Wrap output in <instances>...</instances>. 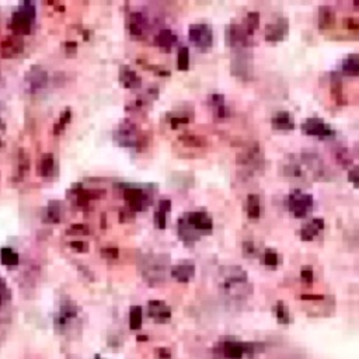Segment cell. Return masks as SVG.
Instances as JSON below:
<instances>
[{"instance_id":"25","label":"cell","mask_w":359,"mask_h":359,"mask_svg":"<svg viewBox=\"0 0 359 359\" xmlns=\"http://www.w3.org/2000/svg\"><path fill=\"white\" fill-rule=\"evenodd\" d=\"M330 94L331 98L334 100L335 104L342 105L345 104L344 100V92H342V80H341L340 74H331V83H330Z\"/></svg>"},{"instance_id":"5","label":"cell","mask_w":359,"mask_h":359,"mask_svg":"<svg viewBox=\"0 0 359 359\" xmlns=\"http://www.w3.org/2000/svg\"><path fill=\"white\" fill-rule=\"evenodd\" d=\"M188 38L196 48L205 52L212 48L213 31L207 23H195L188 27Z\"/></svg>"},{"instance_id":"6","label":"cell","mask_w":359,"mask_h":359,"mask_svg":"<svg viewBox=\"0 0 359 359\" xmlns=\"http://www.w3.org/2000/svg\"><path fill=\"white\" fill-rule=\"evenodd\" d=\"M124 187V200L128 204L129 211L142 212L150 205V195L138 185L122 184Z\"/></svg>"},{"instance_id":"38","label":"cell","mask_w":359,"mask_h":359,"mask_svg":"<svg viewBox=\"0 0 359 359\" xmlns=\"http://www.w3.org/2000/svg\"><path fill=\"white\" fill-rule=\"evenodd\" d=\"M129 326L132 330H139L142 327V307L132 306L129 311Z\"/></svg>"},{"instance_id":"23","label":"cell","mask_w":359,"mask_h":359,"mask_svg":"<svg viewBox=\"0 0 359 359\" xmlns=\"http://www.w3.org/2000/svg\"><path fill=\"white\" fill-rule=\"evenodd\" d=\"M272 128L278 131H292L295 128V119L288 111H278L271 119Z\"/></svg>"},{"instance_id":"40","label":"cell","mask_w":359,"mask_h":359,"mask_svg":"<svg viewBox=\"0 0 359 359\" xmlns=\"http://www.w3.org/2000/svg\"><path fill=\"white\" fill-rule=\"evenodd\" d=\"M177 66L180 70H188L189 67V51L187 47H181L178 49L177 56Z\"/></svg>"},{"instance_id":"13","label":"cell","mask_w":359,"mask_h":359,"mask_svg":"<svg viewBox=\"0 0 359 359\" xmlns=\"http://www.w3.org/2000/svg\"><path fill=\"white\" fill-rule=\"evenodd\" d=\"M147 310L149 317L156 324H165L171 318V309L163 300H149Z\"/></svg>"},{"instance_id":"30","label":"cell","mask_w":359,"mask_h":359,"mask_svg":"<svg viewBox=\"0 0 359 359\" xmlns=\"http://www.w3.org/2000/svg\"><path fill=\"white\" fill-rule=\"evenodd\" d=\"M341 72L349 77L359 76V55L347 56L341 63Z\"/></svg>"},{"instance_id":"7","label":"cell","mask_w":359,"mask_h":359,"mask_svg":"<svg viewBox=\"0 0 359 359\" xmlns=\"http://www.w3.org/2000/svg\"><path fill=\"white\" fill-rule=\"evenodd\" d=\"M251 37L253 34L243 24L233 23L226 27V44L237 51H244L249 48L251 45Z\"/></svg>"},{"instance_id":"19","label":"cell","mask_w":359,"mask_h":359,"mask_svg":"<svg viewBox=\"0 0 359 359\" xmlns=\"http://www.w3.org/2000/svg\"><path fill=\"white\" fill-rule=\"evenodd\" d=\"M326 227V222L322 218H314L310 222H307L306 225L300 229V238L303 242H311L324 230Z\"/></svg>"},{"instance_id":"10","label":"cell","mask_w":359,"mask_h":359,"mask_svg":"<svg viewBox=\"0 0 359 359\" xmlns=\"http://www.w3.org/2000/svg\"><path fill=\"white\" fill-rule=\"evenodd\" d=\"M49 76L48 72L39 65L31 66L27 73H25V85H27V92L28 93H38L44 90L48 86Z\"/></svg>"},{"instance_id":"18","label":"cell","mask_w":359,"mask_h":359,"mask_svg":"<svg viewBox=\"0 0 359 359\" xmlns=\"http://www.w3.org/2000/svg\"><path fill=\"white\" fill-rule=\"evenodd\" d=\"M238 163L246 166V167L249 166V167H253V169H261L262 165H264V158H262L260 146L258 145L250 146L243 154L238 156Z\"/></svg>"},{"instance_id":"26","label":"cell","mask_w":359,"mask_h":359,"mask_svg":"<svg viewBox=\"0 0 359 359\" xmlns=\"http://www.w3.org/2000/svg\"><path fill=\"white\" fill-rule=\"evenodd\" d=\"M171 211L170 200H162L158 204V208L154 213V226L157 229H165L166 222H167V213Z\"/></svg>"},{"instance_id":"27","label":"cell","mask_w":359,"mask_h":359,"mask_svg":"<svg viewBox=\"0 0 359 359\" xmlns=\"http://www.w3.org/2000/svg\"><path fill=\"white\" fill-rule=\"evenodd\" d=\"M154 43L162 49L170 51V49L176 45L177 35L171 30H162L157 35H156V38H154Z\"/></svg>"},{"instance_id":"8","label":"cell","mask_w":359,"mask_h":359,"mask_svg":"<svg viewBox=\"0 0 359 359\" xmlns=\"http://www.w3.org/2000/svg\"><path fill=\"white\" fill-rule=\"evenodd\" d=\"M167 265V258L163 256H153L146 257L145 265H143V276L146 278L150 285H154V282L165 280V268Z\"/></svg>"},{"instance_id":"48","label":"cell","mask_w":359,"mask_h":359,"mask_svg":"<svg viewBox=\"0 0 359 359\" xmlns=\"http://www.w3.org/2000/svg\"><path fill=\"white\" fill-rule=\"evenodd\" d=\"M89 226L83 225V223H76V225H72L69 229H67V234H87L89 233Z\"/></svg>"},{"instance_id":"12","label":"cell","mask_w":359,"mask_h":359,"mask_svg":"<svg viewBox=\"0 0 359 359\" xmlns=\"http://www.w3.org/2000/svg\"><path fill=\"white\" fill-rule=\"evenodd\" d=\"M289 32V23L286 19H278L265 27V41L268 43H281Z\"/></svg>"},{"instance_id":"31","label":"cell","mask_w":359,"mask_h":359,"mask_svg":"<svg viewBox=\"0 0 359 359\" xmlns=\"http://www.w3.org/2000/svg\"><path fill=\"white\" fill-rule=\"evenodd\" d=\"M247 216L250 219H258L261 215V200L257 194H250L247 196Z\"/></svg>"},{"instance_id":"49","label":"cell","mask_w":359,"mask_h":359,"mask_svg":"<svg viewBox=\"0 0 359 359\" xmlns=\"http://www.w3.org/2000/svg\"><path fill=\"white\" fill-rule=\"evenodd\" d=\"M138 63H142V65H145L146 66V69H149V70H153L154 73L158 74V76H170V70H167V69H165V67L162 66H154V65H147V63H145L143 61H138Z\"/></svg>"},{"instance_id":"2","label":"cell","mask_w":359,"mask_h":359,"mask_svg":"<svg viewBox=\"0 0 359 359\" xmlns=\"http://www.w3.org/2000/svg\"><path fill=\"white\" fill-rule=\"evenodd\" d=\"M35 20V5L31 2L21 3L17 10L12 14L10 20V27H12L13 34L16 35H27L30 34Z\"/></svg>"},{"instance_id":"22","label":"cell","mask_w":359,"mask_h":359,"mask_svg":"<svg viewBox=\"0 0 359 359\" xmlns=\"http://www.w3.org/2000/svg\"><path fill=\"white\" fill-rule=\"evenodd\" d=\"M147 27V19L142 12L131 13L129 17V32L134 37H140L143 35V32Z\"/></svg>"},{"instance_id":"43","label":"cell","mask_w":359,"mask_h":359,"mask_svg":"<svg viewBox=\"0 0 359 359\" xmlns=\"http://www.w3.org/2000/svg\"><path fill=\"white\" fill-rule=\"evenodd\" d=\"M335 160H337L342 167H348V166H351V163H352V158L349 157L347 149L337 150V153H335Z\"/></svg>"},{"instance_id":"29","label":"cell","mask_w":359,"mask_h":359,"mask_svg":"<svg viewBox=\"0 0 359 359\" xmlns=\"http://www.w3.org/2000/svg\"><path fill=\"white\" fill-rule=\"evenodd\" d=\"M335 23V12L333 7L322 6L318 9V27L322 30H327Z\"/></svg>"},{"instance_id":"15","label":"cell","mask_w":359,"mask_h":359,"mask_svg":"<svg viewBox=\"0 0 359 359\" xmlns=\"http://www.w3.org/2000/svg\"><path fill=\"white\" fill-rule=\"evenodd\" d=\"M77 316H79V307L76 306V303L72 300L63 302L61 304V307H59L58 314H56V327H66L69 323L73 322L74 318H77Z\"/></svg>"},{"instance_id":"9","label":"cell","mask_w":359,"mask_h":359,"mask_svg":"<svg viewBox=\"0 0 359 359\" xmlns=\"http://www.w3.org/2000/svg\"><path fill=\"white\" fill-rule=\"evenodd\" d=\"M302 132L307 136H316V138H333L335 135V131L330 127L327 122L318 118V116H311L307 118L302 124Z\"/></svg>"},{"instance_id":"3","label":"cell","mask_w":359,"mask_h":359,"mask_svg":"<svg viewBox=\"0 0 359 359\" xmlns=\"http://www.w3.org/2000/svg\"><path fill=\"white\" fill-rule=\"evenodd\" d=\"M288 208L295 218H306L314 208V198L300 189H293L288 196Z\"/></svg>"},{"instance_id":"36","label":"cell","mask_w":359,"mask_h":359,"mask_svg":"<svg viewBox=\"0 0 359 359\" xmlns=\"http://www.w3.org/2000/svg\"><path fill=\"white\" fill-rule=\"evenodd\" d=\"M17 160H19L17 176H19V178H23V177L25 176V173L30 170V156L27 154V152H25L24 149H19Z\"/></svg>"},{"instance_id":"28","label":"cell","mask_w":359,"mask_h":359,"mask_svg":"<svg viewBox=\"0 0 359 359\" xmlns=\"http://www.w3.org/2000/svg\"><path fill=\"white\" fill-rule=\"evenodd\" d=\"M55 170V158L52 153H45L38 162V176L51 177Z\"/></svg>"},{"instance_id":"41","label":"cell","mask_w":359,"mask_h":359,"mask_svg":"<svg viewBox=\"0 0 359 359\" xmlns=\"http://www.w3.org/2000/svg\"><path fill=\"white\" fill-rule=\"evenodd\" d=\"M264 264L267 267H276L280 264V256L272 249H267L264 253Z\"/></svg>"},{"instance_id":"37","label":"cell","mask_w":359,"mask_h":359,"mask_svg":"<svg viewBox=\"0 0 359 359\" xmlns=\"http://www.w3.org/2000/svg\"><path fill=\"white\" fill-rule=\"evenodd\" d=\"M70 119H72V110L70 108H65V110L62 111L59 119L54 125V135H59L61 132H63V129L66 128Z\"/></svg>"},{"instance_id":"46","label":"cell","mask_w":359,"mask_h":359,"mask_svg":"<svg viewBox=\"0 0 359 359\" xmlns=\"http://www.w3.org/2000/svg\"><path fill=\"white\" fill-rule=\"evenodd\" d=\"M70 249L73 251H77V253H87L89 251V243L87 242H83V240H73L69 243Z\"/></svg>"},{"instance_id":"33","label":"cell","mask_w":359,"mask_h":359,"mask_svg":"<svg viewBox=\"0 0 359 359\" xmlns=\"http://www.w3.org/2000/svg\"><path fill=\"white\" fill-rule=\"evenodd\" d=\"M47 220L51 223H59L62 219V207L58 201H51L45 211Z\"/></svg>"},{"instance_id":"45","label":"cell","mask_w":359,"mask_h":359,"mask_svg":"<svg viewBox=\"0 0 359 359\" xmlns=\"http://www.w3.org/2000/svg\"><path fill=\"white\" fill-rule=\"evenodd\" d=\"M10 298H12V293H10V289L7 286L6 281L0 278V306L7 300H10Z\"/></svg>"},{"instance_id":"44","label":"cell","mask_w":359,"mask_h":359,"mask_svg":"<svg viewBox=\"0 0 359 359\" xmlns=\"http://www.w3.org/2000/svg\"><path fill=\"white\" fill-rule=\"evenodd\" d=\"M100 254L104 260H118L119 258V250L118 247H103Z\"/></svg>"},{"instance_id":"32","label":"cell","mask_w":359,"mask_h":359,"mask_svg":"<svg viewBox=\"0 0 359 359\" xmlns=\"http://www.w3.org/2000/svg\"><path fill=\"white\" fill-rule=\"evenodd\" d=\"M0 261L6 267H16L20 261L19 253H16L12 247H3L0 250Z\"/></svg>"},{"instance_id":"4","label":"cell","mask_w":359,"mask_h":359,"mask_svg":"<svg viewBox=\"0 0 359 359\" xmlns=\"http://www.w3.org/2000/svg\"><path fill=\"white\" fill-rule=\"evenodd\" d=\"M114 140L122 147L138 146L140 142V132L136 124L131 119L121 121V124H118L115 132H114Z\"/></svg>"},{"instance_id":"21","label":"cell","mask_w":359,"mask_h":359,"mask_svg":"<svg viewBox=\"0 0 359 359\" xmlns=\"http://www.w3.org/2000/svg\"><path fill=\"white\" fill-rule=\"evenodd\" d=\"M208 104L209 107L212 108L213 114L218 116V118H227L230 115V111L226 105V98L223 94L219 93H213L208 97Z\"/></svg>"},{"instance_id":"54","label":"cell","mask_w":359,"mask_h":359,"mask_svg":"<svg viewBox=\"0 0 359 359\" xmlns=\"http://www.w3.org/2000/svg\"><path fill=\"white\" fill-rule=\"evenodd\" d=\"M313 278H314V274H313V269H311V268H302V280L306 281V282H311Z\"/></svg>"},{"instance_id":"24","label":"cell","mask_w":359,"mask_h":359,"mask_svg":"<svg viewBox=\"0 0 359 359\" xmlns=\"http://www.w3.org/2000/svg\"><path fill=\"white\" fill-rule=\"evenodd\" d=\"M195 267L192 264H177L171 268V276L178 282H189L194 278Z\"/></svg>"},{"instance_id":"50","label":"cell","mask_w":359,"mask_h":359,"mask_svg":"<svg viewBox=\"0 0 359 359\" xmlns=\"http://www.w3.org/2000/svg\"><path fill=\"white\" fill-rule=\"evenodd\" d=\"M276 316H278V318H280V322L282 323L289 322L288 310H286V307L282 303H278V306H276Z\"/></svg>"},{"instance_id":"52","label":"cell","mask_w":359,"mask_h":359,"mask_svg":"<svg viewBox=\"0 0 359 359\" xmlns=\"http://www.w3.org/2000/svg\"><path fill=\"white\" fill-rule=\"evenodd\" d=\"M344 27L347 30L351 31H359V20L353 19V17H348V19H344Z\"/></svg>"},{"instance_id":"57","label":"cell","mask_w":359,"mask_h":359,"mask_svg":"<svg viewBox=\"0 0 359 359\" xmlns=\"http://www.w3.org/2000/svg\"><path fill=\"white\" fill-rule=\"evenodd\" d=\"M136 340H138V341H147V340H149V338H147L146 335H139V337H138Z\"/></svg>"},{"instance_id":"20","label":"cell","mask_w":359,"mask_h":359,"mask_svg":"<svg viewBox=\"0 0 359 359\" xmlns=\"http://www.w3.org/2000/svg\"><path fill=\"white\" fill-rule=\"evenodd\" d=\"M119 82L125 89H129V90H138L142 86L139 74L136 73L134 69L125 65L119 67Z\"/></svg>"},{"instance_id":"53","label":"cell","mask_w":359,"mask_h":359,"mask_svg":"<svg viewBox=\"0 0 359 359\" xmlns=\"http://www.w3.org/2000/svg\"><path fill=\"white\" fill-rule=\"evenodd\" d=\"M63 48H65V52H66L67 56H73L77 52V43L76 41H67L63 45Z\"/></svg>"},{"instance_id":"56","label":"cell","mask_w":359,"mask_h":359,"mask_svg":"<svg viewBox=\"0 0 359 359\" xmlns=\"http://www.w3.org/2000/svg\"><path fill=\"white\" fill-rule=\"evenodd\" d=\"M5 129H6V124H5L3 118L0 115V131H5Z\"/></svg>"},{"instance_id":"34","label":"cell","mask_w":359,"mask_h":359,"mask_svg":"<svg viewBox=\"0 0 359 359\" xmlns=\"http://www.w3.org/2000/svg\"><path fill=\"white\" fill-rule=\"evenodd\" d=\"M284 174L288 178H293V180H302L304 177V171L302 169V166L296 163L295 160H291L289 163H286L284 166Z\"/></svg>"},{"instance_id":"42","label":"cell","mask_w":359,"mask_h":359,"mask_svg":"<svg viewBox=\"0 0 359 359\" xmlns=\"http://www.w3.org/2000/svg\"><path fill=\"white\" fill-rule=\"evenodd\" d=\"M191 121V116H188L187 114H174L170 118V125L171 128H180L181 125H187Z\"/></svg>"},{"instance_id":"35","label":"cell","mask_w":359,"mask_h":359,"mask_svg":"<svg viewBox=\"0 0 359 359\" xmlns=\"http://www.w3.org/2000/svg\"><path fill=\"white\" fill-rule=\"evenodd\" d=\"M180 140L183 142L185 146L189 147H202L207 145V140L204 139L200 135L194 134H183L180 135Z\"/></svg>"},{"instance_id":"16","label":"cell","mask_w":359,"mask_h":359,"mask_svg":"<svg viewBox=\"0 0 359 359\" xmlns=\"http://www.w3.org/2000/svg\"><path fill=\"white\" fill-rule=\"evenodd\" d=\"M70 194L74 195L76 204H77L79 207L85 208L87 207V205L90 204V201H93V200L101 198L105 192H104L103 189H86L82 187V184H74L73 188L70 191Z\"/></svg>"},{"instance_id":"14","label":"cell","mask_w":359,"mask_h":359,"mask_svg":"<svg viewBox=\"0 0 359 359\" xmlns=\"http://www.w3.org/2000/svg\"><path fill=\"white\" fill-rule=\"evenodd\" d=\"M24 49V41L23 37L12 34L3 39V43L0 45V54L3 58H14L20 55Z\"/></svg>"},{"instance_id":"11","label":"cell","mask_w":359,"mask_h":359,"mask_svg":"<svg viewBox=\"0 0 359 359\" xmlns=\"http://www.w3.org/2000/svg\"><path fill=\"white\" fill-rule=\"evenodd\" d=\"M238 54L231 61V73L237 76L240 79L247 80L253 74V63H251V55H247L246 49L237 51Z\"/></svg>"},{"instance_id":"55","label":"cell","mask_w":359,"mask_h":359,"mask_svg":"<svg viewBox=\"0 0 359 359\" xmlns=\"http://www.w3.org/2000/svg\"><path fill=\"white\" fill-rule=\"evenodd\" d=\"M157 356L158 359H170L171 358L170 348L167 347L157 348Z\"/></svg>"},{"instance_id":"51","label":"cell","mask_w":359,"mask_h":359,"mask_svg":"<svg viewBox=\"0 0 359 359\" xmlns=\"http://www.w3.org/2000/svg\"><path fill=\"white\" fill-rule=\"evenodd\" d=\"M243 253L244 256H256L257 254V247L256 244L253 243V242H244L243 243Z\"/></svg>"},{"instance_id":"47","label":"cell","mask_w":359,"mask_h":359,"mask_svg":"<svg viewBox=\"0 0 359 359\" xmlns=\"http://www.w3.org/2000/svg\"><path fill=\"white\" fill-rule=\"evenodd\" d=\"M348 181L352 184L355 188H359V166H355L348 171Z\"/></svg>"},{"instance_id":"58","label":"cell","mask_w":359,"mask_h":359,"mask_svg":"<svg viewBox=\"0 0 359 359\" xmlns=\"http://www.w3.org/2000/svg\"><path fill=\"white\" fill-rule=\"evenodd\" d=\"M94 359H103V358H101L100 355H96V358H94Z\"/></svg>"},{"instance_id":"1","label":"cell","mask_w":359,"mask_h":359,"mask_svg":"<svg viewBox=\"0 0 359 359\" xmlns=\"http://www.w3.org/2000/svg\"><path fill=\"white\" fill-rule=\"evenodd\" d=\"M213 230V220L207 212L196 211V212H187L178 219L177 231L178 237L184 244L192 246L196 243L201 236L211 234Z\"/></svg>"},{"instance_id":"17","label":"cell","mask_w":359,"mask_h":359,"mask_svg":"<svg viewBox=\"0 0 359 359\" xmlns=\"http://www.w3.org/2000/svg\"><path fill=\"white\" fill-rule=\"evenodd\" d=\"M302 162L313 173L314 178H324L326 177V166L323 163V158L316 152L302 153Z\"/></svg>"},{"instance_id":"39","label":"cell","mask_w":359,"mask_h":359,"mask_svg":"<svg viewBox=\"0 0 359 359\" xmlns=\"http://www.w3.org/2000/svg\"><path fill=\"white\" fill-rule=\"evenodd\" d=\"M243 25L253 34L258 28V25H260V14L257 12L247 13V16L244 17Z\"/></svg>"}]
</instances>
